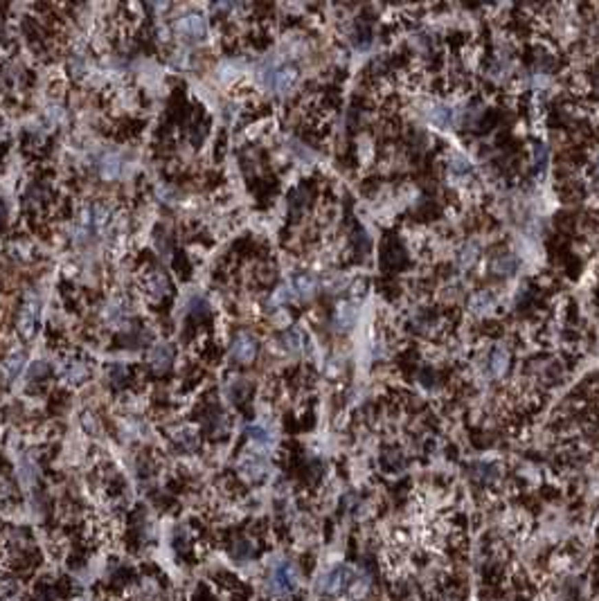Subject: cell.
<instances>
[{"label": "cell", "mask_w": 599, "mask_h": 601, "mask_svg": "<svg viewBox=\"0 0 599 601\" xmlns=\"http://www.w3.org/2000/svg\"><path fill=\"white\" fill-rule=\"evenodd\" d=\"M300 583V574L297 567L289 561H282L278 565H273V570L269 574V581H266V588H269L271 597L275 599H286L297 590Z\"/></svg>", "instance_id": "cell-1"}, {"label": "cell", "mask_w": 599, "mask_h": 601, "mask_svg": "<svg viewBox=\"0 0 599 601\" xmlns=\"http://www.w3.org/2000/svg\"><path fill=\"white\" fill-rule=\"evenodd\" d=\"M300 77L297 68L293 63H269L266 68H262V81L266 88H271L273 93H286L295 86V81Z\"/></svg>", "instance_id": "cell-2"}, {"label": "cell", "mask_w": 599, "mask_h": 601, "mask_svg": "<svg viewBox=\"0 0 599 601\" xmlns=\"http://www.w3.org/2000/svg\"><path fill=\"white\" fill-rule=\"evenodd\" d=\"M38 324H41V297H38L34 291H30L23 299L21 313H19V334L23 340H32L36 336Z\"/></svg>", "instance_id": "cell-3"}, {"label": "cell", "mask_w": 599, "mask_h": 601, "mask_svg": "<svg viewBox=\"0 0 599 601\" xmlns=\"http://www.w3.org/2000/svg\"><path fill=\"white\" fill-rule=\"evenodd\" d=\"M356 583V572L350 565H336L320 579V592L329 597H338L347 592Z\"/></svg>", "instance_id": "cell-4"}, {"label": "cell", "mask_w": 599, "mask_h": 601, "mask_svg": "<svg viewBox=\"0 0 599 601\" xmlns=\"http://www.w3.org/2000/svg\"><path fill=\"white\" fill-rule=\"evenodd\" d=\"M257 352H259V343L253 334L248 331H239L237 336L232 340V347H230V359L234 363H241V365H248L257 359Z\"/></svg>", "instance_id": "cell-5"}, {"label": "cell", "mask_w": 599, "mask_h": 601, "mask_svg": "<svg viewBox=\"0 0 599 601\" xmlns=\"http://www.w3.org/2000/svg\"><path fill=\"white\" fill-rule=\"evenodd\" d=\"M176 34L185 41H201L207 34V21L196 12H190L176 21Z\"/></svg>", "instance_id": "cell-6"}, {"label": "cell", "mask_w": 599, "mask_h": 601, "mask_svg": "<svg viewBox=\"0 0 599 601\" xmlns=\"http://www.w3.org/2000/svg\"><path fill=\"white\" fill-rule=\"evenodd\" d=\"M509 365H512V352L505 345H496L491 349L489 361H487V372L493 378H503L509 372Z\"/></svg>", "instance_id": "cell-7"}, {"label": "cell", "mask_w": 599, "mask_h": 601, "mask_svg": "<svg viewBox=\"0 0 599 601\" xmlns=\"http://www.w3.org/2000/svg\"><path fill=\"white\" fill-rule=\"evenodd\" d=\"M97 169H100L102 178H106V181H115V178L122 176V169H124L122 153H117V151L102 153L100 160H97Z\"/></svg>", "instance_id": "cell-8"}, {"label": "cell", "mask_w": 599, "mask_h": 601, "mask_svg": "<svg viewBox=\"0 0 599 601\" xmlns=\"http://www.w3.org/2000/svg\"><path fill=\"white\" fill-rule=\"evenodd\" d=\"M239 473L244 475L248 482H262L264 477L269 475V464H266V460L259 457V455H248V457L241 460Z\"/></svg>", "instance_id": "cell-9"}, {"label": "cell", "mask_w": 599, "mask_h": 601, "mask_svg": "<svg viewBox=\"0 0 599 601\" xmlns=\"http://www.w3.org/2000/svg\"><path fill=\"white\" fill-rule=\"evenodd\" d=\"M23 367H25V352H10L5 356V361L0 363V378L5 381V383H12L14 378L21 376Z\"/></svg>", "instance_id": "cell-10"}, {"label": "cell", "mask_w": 599, "mask_h": 601, "mask_svg": "<svg viewBox=\"0 0 599 601\" xmlns=\"http://www.w3.org/2000/svg\"><path fill=\"white\" fill-rule=\"evenodd\" d=\"M144 291H147L151 299H165L169 295V291H172V286H169V280L163 273H151L147 275V280H144Z\"/></svg>", "instance_id": "cell-11"}, {"label": "cell", "mask_w": 599, "mask_h": 601, "mask_svg": "<svg viewBox=\"0 0 599 601\" xmlns=\"http://www.w3.org/2000/svg\"><path fill=\"white\" fill-rule=\"evenodd\" d=\"M493 306H496V297H493L491 291H477L468 299V308H471L473 315H487L493 311Z\"/></svg>", "instance_id": "cell-12"}, {"label": "cell", "mask_w": 599, "mask_h": 601, "mask_svg": "<svg viewBox=\"0 0 599 601\" xmlns=\"http://www.w3.org/2000/svg\"><path fill=\"white\" fill-rule=\"evenodd\" d=\"M356 318H359V308H356L352 302H343L341 306L336 308V318H334V322H336V327H338V329L345 331V329H352V327H354Z\"/></svg>", "instance_id": "cell-13"}, {"label": "cell", "mask_w": 599, "mask_h": 601, "mask_svg": "<svg viewBox=\"0 0 599 601\" xmlns=\"http://www.w3.org/2000/svg\"><path fill=\"white\" fill-rule=\"evenodd\" d=\"M518 268V257L514 253H500L491 259V271L496 275H512Z\"/></svg>", "instance_id": "cell-14"}, {"label": "cell", "mask_w": 599, "mask_h": 601, "mask_svg": "<svg viewBox=\"0 0 599 601\" xmlns=\"http://www.w3.org/2000/svg\"><path fill=\"white\" fill-rule=\"evenodd\" d=\"M149 363L156 372H167V367L172 365V349L167 345H156L149 356Z\"/></svg>", "instance_id": "cell-15"}, {"label": "cell", "mask_w": 599, "mask_h": 601, "mask_svg": "<svg viewBox=\"0 0 599 601\" xmlns=\"http://www.w3.org/2000/svg\"><path fill=\"white\" fill-rule=\"evenodd\" d=\"M449 172L453 176H468V174H471V160H468L464 153H460V151L451 153V158H449Z\"/></svg>", "instance_id": "cell-16"}, {"label": "cell", "mask_w": 599, "mask_h": 601, "mask_svg": "<svg viewBox=\"0 0 599 601\" xmlns=\"http://www.w3.org/2000/svg\"><path fill=\"white\" fill-rule=\"evenodd\" d=\"M431 122L437 128H447L451 124V111L444 104H435L431 109Z\"/></svg>", "instance_id": "cell-17"}, {"label": "cell", "mask_w": 599, "mask_h": 601, "mask_svg": "<svg viewBox=\"0 0 599 601\" xmlns=\"http://www.w3.org/2000/svg\"><path fill=\"white\" fill-rule=\"evenodd\" d=\"M86 374H88V367H86V365L77 363V361L68 363L66 376H68V381H72V383H79V381H84V378H86Z\"/></svg>", "instance_id": "cell-18"}, {"label": "cell", "mask_w": 599, "mask_h": 601, "mask_svg": "<svg viewBox=\"0 0 599 601\" xmlns=\"http://www.w3.org/2000/svg\"><path fill=\"white\" fill-rule=\"evenodd\" d=\"M302 343H304L302 331H297V329H289L286 334H284V345L291 349V352H300V349H302Z\"/></svg>", "instance_id": "cell-19"}, {"label": "cell", "mask_w": 599, "mask_h": 601, "mask_svg": "<svg viewBox=\"0 0 599 601\" xmlns=\"http://www.w3.org/2000/svg\"><path fill=\"white\" fill-rule=\"evenodd\" d=\"M176 442L181 444V446H185V449H196L199 446V437H196V433H194V430H190V428H183L181 430V435H176Z\"/></svg>", "instance_id": "cell-20"}, {"label": "cell", "mask_w": 599, "mask_h": 601, "mask_svg": "<svg viewBox=\"0 0 599 601\" xmlns=\"http://www.w3.org/2000/svg\"><path fill=\"white\" fill-rule=\"evenodd\" d=\"M545 162H547V147L545 144H534V169L543 172Z\"/></svg>", "instance_id": "cell-21"}, {"label": "cell", "mask_w": 599, "mask_h": 601, "mask_svg": "<svg viewBox=\"0 0 599 601\" xmlns=\"http://www.w3.org/2000/svg\"><path fill=\"white\" fill-rule=\"evenodd\" d=\"M248 433H250V440H253V442H257L259 446H269V444H271V435L266 433L264 428L255 426V428H250Z\"/></svg>", "instance_id": "cell-22"}, {"label": "cell", "mask_w": 599, "mask_h": 601, "mask_svg": "<svg viewBox=\"0 0 599 601\" xmlns=\"http://www.w3.org/2000/svg\"><path fill=\"white\" fill-rule=\"evenodd\" d=\"M253 552H255L253 545H248V543H237L232 549V554H234V558H239V561H246V558L253 556Z\"/></svg>", "instance_id": "cell-23"}]
</instances>
